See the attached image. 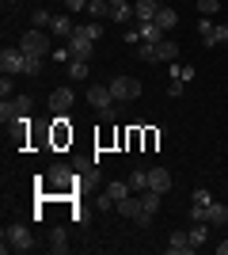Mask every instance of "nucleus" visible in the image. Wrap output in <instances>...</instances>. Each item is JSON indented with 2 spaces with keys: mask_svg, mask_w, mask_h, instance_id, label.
Returning a JSON list of instances; mask_svg holds the SVG:
<instances>
[{
  "mask_svg": "<svg viewBox=\"0 0 228 255\" xmlns=\"http://www.w3.org/2000/svg\"><path fill=\"white\" fill-rule=\"evenodd\" d=\"M0 240H4V252H15V255L34 252V244H38V240H34V233H31V225H19V221L4 225Z\"/></svg>",
  "mask_w": 228,
  "mask_h": 255,
  "instance_id": "nucleus-1",
  "label": "nucleus"
},
{
  "mask_svg": "<svg viewBox=\"0 0 228 255\" xmlns=\"http://www.w3.org/2000/svg\"><path fill=\"white\" fill-rule=\"evenodd\" d=\"M87 103L95 107L107 122H114V118H118V103H114V96H110L107 84H91V88H87Z\"/></svg>",
  "mask_w": 228,
  "mask_h": 255,
  "instance_id": "nucleus-2",
  "label": "nucleus"
},
{
  "mask_svg": "<svg viewBox=\"0 0 228 255\" xmlns=\"http://www.w3.org/2000/svg\"><path fill=\"white\" fill-rule=\"evenodd\" d=\"M114 210H118L126 221H133L137 229H149V225H152V217L145 213V206H141V198H137V194H126V198H118V202H114Z\"/></svg>",
  "mask_w": 228,
  "mask_h": 255,
  "instance_id": "nucleus-3",
  "label": "nucleus"
},
{
  "mask_svg": "<svg viewBox=\"0 0 228 255\" xmlns=\"http://www.w3.org/2000/svg\"><path fill=\"white\" fill-rule=\"evenodd\" d=\"M107 88H110V96H114V103H133V99L141 96V80L137 76H114Z\"/></svg>",
  "mask_w": 228,
  "mask_h": 255,
  "instance_id": "nucleus-4",
  "label": "nucleus"
},
{
  "mask_svg": "<svg viewBox=\"0 0 228 255\" xmlns=\"http://www.w3.org/2000/svg\"><path fill=\"white\" fill-rule=\"evenodd\" d=\"M19 50L27 53V57H46L50 53V34L46 31H23V38H19Z\"/></svg>",
  "mask_w": 228,
  "mask_h": 255,
  "instance_id": "nucleus-5",
  "label": "nucleus"
},
{
  "mask_svg": "<svg viewBox=\"0 0 228 255\" xmlns=\"http://www.w3.org/2000/svg\"><path fill=\"white\" fill-rule=\"evenodd\" d=\"M31 115V96H11L0 103V122H19Z\"/></svg>",
  "mask_w": 228,
  "mask_h": 255,
  "instance_id": "nucleus-6",
  "label": "nucleus"
},
{
  "mask_svg": "<svg viewBox=\"0 0 228 255\" xmlns=\"http://www.w3.org/2000/svg\"><path fill=\"white\" fill-rule=\"evenodd\" d=\"M0 69H4L8 76L27 73V53H23L19 46H4V50H0Z\"/></svg>",
  "mask_w": 228,
  "mask_h": 255,
  "instance_id": "nucleus-7",
  "label": "nucleus"
},
{
  "mask_svg": "<svg viewBox=\"0 0 228 255\" xmlns=\"http://www.w3.org/2000/svg\"><path fill=\"white\" fill-rule=\"evenodd\" d=\"M69 57H76V61H91V53H95V38H87L80 27H76V34L69 38Z\"/></svg>",
  "mask_w": 228,
  "mask_h": 255,
  "instance_id": "nucleus-8",
  "label": "nucleus"
},
{
  "mask_svg": "<svg viewBox=\"0 0 228 255\" xmlns=\"http://www.w3.org/2000/svg\"><path fill=\"white\" fill-rule=\"evenodd\" d=\"M73 103H76V92H73V88H57L54 96H50V111H54V115H69Z\"/></svg>",
  "mask_w": 228,
  "mask_h": 255,
  "instance_id": "nucleus-9",
  "label": "nucleus"
},
{
  "mask_svg": "<svg viewBox=\"0 0 228 255\" xmlns=\"http://www.w3.org/2000/svg\"><path fill=\"white\" fill-rule=\"evenodd\" d=\"M190 252H194V240H190V233L175 229V233L167 236V255H190Z\"/></svg>",
  "mask_w": 228,
  "mask_h": 255,
  "instance_id": "nucleus-10",
  "label": "nucleus"
},
{
  "mask_svg": "<svg viewBox=\"0 0 228 255\" xmlns=\"http://www.w3.org/2000/svg\"><path fill=\"white\" fill-rule=\"evenodd\" d=\"M149 191L167 194V191H171V171H167V168H149Z\"/></svg>",
  "mask_w": 228,
  "mask_h": 255,
  "instance_id": "nucleus-11",
  "label": "nucleus"
},
{
  "mask_svg": "<svg viewBox=\"0 0 228 255\" xmlns=\"http://www.w3.org/2000/svg\"><path fill=\"white\" fill-rule=\"evenodd\" d=\"M137 31H141V42H163V31L156 27V19H137Z\"/></svg>",
  "mask_w": 228,
  "mask_h": 255,
  "instance_id": "nucleus-12",
  "label": "nucleus"
},
{
  "mask_svg": "<svg viewBox=\"0 0 228 255\" xmlns=\"http://www.w3.org/2000/svg\"><path fill=\"white\" fill-rule=\"evenodd\" d=\"M50 252H54V255H65V252H69V233H65V225H57L54 233H50Z\"/></svg>",
  "mask_w": 228,
  "mask_h": 255,
  "instance_id": "nucleus-13",
  "label": "nucleus"
},
{
  "mask_svg": "<svg viewBox=\"0 0 228 255\" xmlns=\"http://www.w3.org/2000/svg\"><path fill=\"white\" fill-rule=\"evenodd\" d=\"M160 11V0H133V15L137 19H156Z\"/></svg>",
  "mask_w": 228,
  "mask_h": 255,
  "instance_id": "nucleus-14",
  "label": "nucleus"
},
{
  "mask_svg": "<svg viewBox=\"0 0 228 255\" xmlns=\"http://www.w3.org/2000/svg\"><path fill=\"white\" fill-rule=\"evenodd\" d=\"M206 221L209 225H228V206L225 202H209L206 206Z\"/></svg>",
  "mask_w": 228,
  "mask_h": 255,
  "instance_id": "nucleus-15",
  "label": "nucleus"
},
{
  "mask_svg": "<svg viewBox=\"0 0 228 255\" xmlns=\"http://www.w3.org/2000/svg\"><path fill=\"white\" fill-rule=\"evenodd\" d=\"M175 57H179V42H171V38L156 42V61H167V65H171Z\"/></svg>",
  "mask_w": 228,
  "mask_h": 255,
  "instance_id": "nucleus-16",
  "label": "nucleus"
},
{
  "mask_svg": "<svg viewBox=\"0 0 228 255\" xmlns=\"http://www.w3.org/2000/svg\"><path fill=\"white\" fill-rule=\"evenodd\" d=\"M50 31H54V34H61V38L69 42V38L76 34V27H73V19H69V15H54V23H50Z\"/></svg>",
  "mask_w": 228,
  "mask_h": 255,
  "instance_id": "nucleus-17",
  "label": "nucleus"
},
{
  "mask_svg": "<svg viewBox=\"0 0 228 255\" xmlns=\"http://www.w3.org/2000/svg\"><path fill=\"white\" fill-rule=\"evenodd\" d=\"M110 19H114V23H137L133 4H110Z\"/></svg>",
  "mask_w": 228,
  "mask_h": 255,
  "instance_id": "nucleus-18",
  "label": "nucleus"
},
{
  "mask_svg": "<svg viewBox=\"0 0 228 255\" xmlns=\"http://www.w3.org/2000/svg\"><path fill=\"white\" fill-rule=\"evenodd\" d=\"M175 23H179V11H175V8H163V4H160V11H156V27H160V31H171Z\"/></svg>",
  "mask_w": 228,
  "mask_h": 255,
  "instance_id": "nucleus-19",
  "label": "nucleus"
},
{
  "mask_svg": "<svg viewBox=\"0 0 228 255\" xmlns=\"http://www.w3.org/2000/svg\"><path fill=\"white\" fill-rule=\"evenodd\" d=\"M160 198H163L160 191H145V194H141V206H145V213H149V217H156V213H160Z\"/></svg>",
  "mask_w": 228,
  "mask_h": 255,
  "instance_id": "nucleus-20",
  "label": "nucleus"
},
{
  "mask_svg": "<svg viewBox=\"0 0 228 255\" xmlns=\"http://www.w3.org/2000/svg\"><path fill=\"white\" fill-rule=\"evenodd\" d=\"M87 15H91V19H110V0H91V4H87Z\"/></svg>",
  "mask_w": 228,
  "mask_h": 255,
  "instance_id": "nucleus-21",
  "label": "nucleus"
},
{
  "mask_svg": "<svg viewBox=\"0 0 228 255\" xmlns=\"http://www.w3.org/2000/svg\"><path fill=\"white\" fill-rule=\"evenodd\" d=\"M171 76H175V80H186V84H190V80L198 76V69H194V65H179V61H171Z\"/></svg>",
  "mask_w": 228,
  "mask_h": 255,
  "instance_id": "nucleus-22",
  "label": "nucleus"
},
{
  "mask_svg": "<svg viewBox=\"0 0 228 255\" xmlns=\"http://www.w3.org/2000/svg\"><path fill=\"white\" fill-rule=\"evenodd\" d=\"M130 187H133V194H137V191H149V168L130 171Z\"/></svg>",
  "mask_w": 228,
  "mask_h": 255,
  "instance_id": "nucleus-23",
  "label": "nucleus"
},
{
  "mask_svg": "<svg viewBox=\"0 0 228 255\" xmlns=\"http://www.w3.org/2000/svg\"><path fill=\"white\" fill-rule=\"evenodd\" d=\"M107 191H110V198L118 202V198H126V194H133V187H130V179L122 183V179H114V183H107Z\"/></svg>",
  "mask_w": 228,
  "mask_h": 255,
  "instance_id": "nucleus-24",
  "label": "nucleus"
},
{
  "mask_svg": "<svg viewBox=\"0 0 228 255\" xmlns=\"http://www.w3.org/2000/svg\"><path fill=\"white\" fill-rule=\"evenodd\" d=\"M46 179H54L57 187H61V183H73V171H69L65 164H54V168H50V175H46Z\"/></svg>",
  "mask_w": 228,
  "mask_h": 255,
  "instance_id": "nucleus-25",
  "label": "nucleus"
},
{
  "mask_svg": "<svg viewBox=\"0 0 228 255\" xmlns=\"http://www.w3.org/2000/svg\"><path fill=\"white\" fill-rule=\"evenodd\" d=\"M69 76H73V80H87V61H69Z\"/></svg>",
  "mask_w": 228,
  "mask_h": 255,
  "instance_id": "nucleus-26",
  "label": "nucleus"
},
{
  "mask_svg": "<svg viewBox=\"0 0 228 255\" xmlns=\"http://www.w3.org/2000/svg\"><path fill=\"white\" fill-rule=\"evenodd\" d=\"M133 50H137L141 61H156V42H141V46H133Z\"/></svg>",
  "mask_w": 228,
  "mask_h": 255,
  "instance_id": "nucleus-27",
  "label": "nucleus"
},
{
  "mask_svg": "<svg viewBox=\"0 0 228 255\" xmlns=\"http://www.w3.org/2000/svg\"><path fill=\"white\" fill-rule=\"evenodd\" d=\"M198 11L213 19V15H217V11H221V0H198Z\"/></svg>",
  "mask_w": 228,
  "mask_h": 255,
  "instance_id": "nucleus-28",
  "label": "nucleus"
},
{
  "mask_svg": "<svg viewBox=\"0 0 228 255\" xmlns=\"http://www.w3.org/2000/svg\"><path fill=\"white\" fill-rule=\"evenodd\" d=\"M50 23H54V15H50V11H46V8H34V27H38V31H42V27H50Z\"/></svg>",
  "mask_w": 228,
  "mask_h": 255,
  "instance_id": "nucleus-29",
  "label": "nucleus"
},
{
  "mask_svg": "<svg viewBox=\"0 0 228 255\" xmlns=\"http://www.w3.org/2000/svg\"><path fill=\"white\" fill-rule=\"evenodd\" d=\"M190 202H194V206H209V202H213V194H209L206 187H198V191H194V198H190Z\"/></svg>",
  "mask_w": 228,
  "mask_h": 255,
  "instance_id": "nucleus-30",
  "label": "nucleus"
},
{
  "mask_svg": "<svg viewBox=\"0 0 228 255\" xmlns=\"http://www.w3.org/2000/svg\"><path fill=\"white\" fill-rule=\"evenodd\" d=\"M183 92H186V80H175V76H171V84H167V96H171V99H179Z\"/></svg>",
  "mask_w": 228,
  "mask_h": 255,
  "instance_id": "nucleus-31",
  "label": "nucleus"
},
{
  "mask_svg": "<svg viewBox=\"0 0 228 255\" xmlns=\"http://www.w3.org/2000/svg\"><path fill=\"white\" fill-rule=\"evenodd\" d=\"M122 38H126V46H141V31H137V23H133L130 31L122 34Z\"/></svg>",
  "mask_w": 228,
  "mask_h": 255,
  "instance_id": "nucleus-32",
  "label": "nucleus"
},
{
  "mask_svg": "<svg viewBox=\"0 0 228 255\" xmlns=\"http://www.w3.org/2000/svg\"><path fill=\"white\" fill-rule=\"evenodd\" d=\"M42 73V57H27V73L23 76H38Z\"/></svg>",
  "mask_w": 228,
  "mask_h": 255,
  "instance_id": "nucleus-33",
  "label": "nucleus"
},
{
  "mask_svg": "<svg viewBox=\"0 0 228 255\" xmlns=\"http://www.w3.org/2000/svg\"><path fill=\"white\" fill-rule=\"evenodd\" d=\"M11 92H15V84H11V76L4 73V76H0V96H4V99H11Z\"/></svg>",
  "mask_w": 228,
  "mask_h": 255,
  "instance_id": "nucleus-34",
  "label": "nucleus"
},
{
  "mask_svg": "<svg viewBox=\"0 0 228 255\" xmlns=\"http://www.w3.org/2000/svg\"><path fill=\"white\" fill-rule=\"evenodd\" d=\"M80 31H84L87 38H95V42H99V34H103V31H99V23H84V27H80Z\"/></svg>",
  "mask_w": 228,
  "mask_h": 255,
  "instance_id": "nucleus-35",
  "label": "nucleus"
},
{
  "mask_svg": "<svg viewBox=\"0 0 228 255\" xmlns=\"http://www.w3.org/2000/svg\"><path fill=\"white\" fill-rule=\"evenodd\" d=\"M65 8H69V15L73 11H87V0H65Z\"/></svg>",
  "mask_w": 228,
  "mask_h": 255,
  "instance_id": "nucleus-36",
  "label": "nucleus"
},
{
  "mask_svg": "<svg viewBox=\"0 0 228 255\" xmlns=\"http://www.w3.org/2000/svg\"><path fill=\"white\" fill-rule=\"evenodd\" d=\"M99 210H114V198H110V191L99 194Z\"/></svg>",
  "mask_w": 228,
  "mask_h": 255,
  "instance_id": "nucleus-37",
  "label": "nucleus"
},
{
  "mask_svg": "<svg viewBox=\"0 0 228 255\" xmlns=\"http://www.w3.org/2000/svg\"><path fill=\"white\" fill-rule=\"evenodd\" d=\"M217 255H228V240H221V244H217Z\"/></svg>",
  "mask_w": 228,
  "mask_h": 255,
  "instance_id": "nucleus-38",
  "label": "nucleus"
},
{
  "mask_svg": "<svg viewBox=\"0 0 228 255\" xmlns=\"http://www.w3.org/2000/svg\"><path fill=\"white\" fill-rule=\"evenodd\" d=\"M110 4H130V0H110Z\"/></svg>",
  "mask_w": 228,
  "mask_h": 255,
  "instance_id": "nucleus-39",
  "label": "nucleus"
},
{
  "mask_svg": "<svg viewBox=\"0 0 228 255\" xmlns=\"http://www.w3.org/2000/svg\"><path fill=\"white\" fill-rule=\"evenodd\" d=\"M4 4H8V8H11V4H19V0H4Z\"/></svg>",
  "mask_w": 228,
  "mask_h": 255,
  "instance_id": "nucleus-40",
  "label": "nucleus"
},
{
  "mask_svg": "<svg viewBox=\"0 0 228 255\" xmlns=\"http://www.w3.org/2000/svg\"><path fill=\"white\" fill-rule=\"evenodd\" d=\"M87 4H91V0H87Z\"/></svg>",
  "mask_w": 228,
  "mask_h": 255,
  "instance_id": "nucleus-41",
  "label": "nucleus"
},
{
  "mask_svg": "<svg viewBox=\"0 0 228 255\" xmlns=\"http://www.w3.org/2000/svg\"><path fill=\"white\" fill-rule=\"evenodd\" d=\"M194 4H198V0H194Z\"/></svg>",
  "mask_w": 228,
  "mask_h": 255,
  "instance_id": "nucleus-42",
  "label": "nucleus"
}]
</instances>
